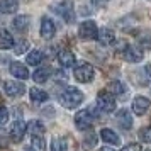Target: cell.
<instances>
[{
    "instance_id": "obj_1",
    "label": "cell",
    "mask_w": 151,
    "mask_h": 151,
    "mask_svg": "<svg viewBox=\"0 0 151 151\" xmlns=\"http://www.w3.org/2000/svg\"><path fill=\"white\" fill-rule=\"evenodd\" d=\"M60 102L66 109H76L83 102V93L75 87H66L60 95Z\"/></svg>"
},
{
    "instance_id": "obj_2",
    "label": "cell",
    "mask_w": 151,
    "mask_h": 151,
    "mask_svg": "<svg viewBox=\"0 0 151 151\" xmlns=\"http://www.w3.org/2000/svg\"><path fill=\"white\" fill-rule=\"evenodd\" d=\"M49 9L58 14L61 17L65 22H75V7H73V0H61V2H58V4H53V5H49Z\"/></svg>"
},
{
    "instance_id": "obj_3",
    "label": "cell",
    "mask_w": 151,
    "mask_h": 151,
    "mask_svg": "<svg viewBox=\"0 0 151 151\" xmlns=\"http://www.w3.org/2000/svg\"><path fill=\"white\" fill-rule=\"evenodd\" d=\"M117 53L121 55L122 60H126V61H129V63H139L143 60V49H139L134 44H126V42H122L119 46V49H117Z\"/></svg>"
},
{
    "instance_id": "obj_4",
    "label": "cell",
    "mask_w": 151,
    "mask_h": 151,
    "mask_svg": "<svg viewBox=\"0 0 151 151\" xmlns=\"http://www.w3.org/2000/svg\"><path fill=\"white\" fill-rule=\"evenodd\" d=\"M97 105L102 112L110 114L116 110V99L109 90H102V92H99V97H97Z\"/></svg>"
},
{
    "instance_id": "obj_5",
    "label": "cell",
    "mask_w": 151,
    "mask_h": 151,
    "mask_svg": "<svg viewBox=\"0 0 151 151\" xmlns=\"http://www.w3.org/2000/svg\"><path fill=\"white\" fill-rule=\"evenodd\" d=\"M93 119H95V116H93L92 109H85V110H80L75 116V124L80 131H87V129L92 127Z\"/></svg>"
},
{
    "instance_id": "obj_6",
    "label": "cell",
    "mask_w": 151,
    "mask_h": 151,
    "mask_svg": "<svg viewBox=\"0 0 151 151\" xmlns=\"http://www.w3.org/2000/svg\"><path fill=\"white\" fill-rule=\"evenodd\" d=\"M93 75H95V73H93V66L88 65V63H80L75 68V78L82 83L92 82V80H93Z\"/></svg>"
},
{
    "instance_id": "obj_7",
    "label": "cell",
    "mask_w": 151,
    "mask_h": 151,
    "mask_svg": "<svg viewBox=\"0 0 151 151\" xmlns=\"http://www.w3.org/2000/svg\"><path fill=\"white\" fill-rule=\"evenodd\" d=\"M78 36L83 37V39H97V36H99L97 24L93 21L82 22V24H80V27H78Z\"/></svg>"
},
{
    "instance_id": "obj_8",
    "label": "cell",
    "mask_w": 151,
    "mask_h": 151,
    "mask_svg": "<svg viewBox=\"0 0 151 151\" xmlns=\"http://www.w3.org/2000/svg\"><path fill=\"white\" fill-rule=\"evenodd\" d=\"M4 90L9 97H21L24 92H26V87L24 83H19V82H14V80H9V82L4 83Z\"/></svg>"
},
{
    "instance_id": "obj_9",
    "label": "cell",
    "mask_w": 151,
    "mask_h": 151,
    "mask_svg": "<svg viewBox=\"0 0 151 151\" xmlns=\"http://www.w3.org/2000/svg\"><path fill=\"white\" fill-rule=\"evenodd\" d=\"M26 131H27V126L22 122V121H14L12 122V127H10V139L14 143H19L22 137H24Z\"/></svg>"
},
{
    "instance_id": "obj_10",
    "label": "cell",
    "mask_w": 151,
    "mask_h": 151,
    "mask_svg": "<svg viewBox=\"0 0 151 151\" xmlns=\"http://www.w3.org/2000/svg\"><path fill=\"white\" fill-rule=\"evenodd\" d=\"M56 34V26L55 22H53V19L51 17H42L41 21V36L44 37V39H51L53 36Z\"/></svg>"
},
{
    "instance_id": "obj_11",
    "label": "cell",
    "mask_w": 151,
    "mask_h": 151,
    "mask_svg": "<svg viewBox=\"0 0 151 151\" xmlns=\"http://www.w3.org/2000/svg\"><path fill=\"white\" fill-rule=\"evenodd\" d=\"M148 109H150V100L146 97H143V95L134 97V100H132V110H134L136 116H144Z\"/></svg>"
},
{
    "instance_id": "obj_12",
    "label": "cell",
    "mask_w": 151,
    "mask_h": 151,
    "mask_svg": "<svg viewBox=\"0 0 151 151\" xmlns=\"http://www.w3.org/2000/svg\"><path fill=\"white\" fill-rule=\"evenodd\" d=\"M116 121H117V124H119V127H122V129H126V131L132 127V116H131L129 110H126V109H121L117 112Z\"/></svg>"
},
{
    "instance_id": "obj_13",
    "label": "cell",
    "mask_w": 151,
    "mask_h": 151,
    "mask_svg": "<svg viewBox=\"0 0 151 151\" xmlns=\"http://www.w3.org/2000/svg\"><path fill=\"white\" fill-rule=\"evenodd\" d=\"M9 71H10L14 76L21 78V80H27V78H29V70L26 68V65H22V63H19V61L10 63Z\"/></svg>"
},
{
    "instance_id": "obj_14",
    "label": "cell",
    "mask_w": 151,
    "mask_h": 151,
    "mask_svg": "<svg viewBox=\"0 0 151 151\" xmlns=\"http://www.w3.org/2000/svg\"><path fill=\"white\" fill-rule=\"evenodd\" d=\"M58 61L63 68H71L75 65V55L70 49H63V51L58 53Z\"/></svg>"
},
{
    "instance_id": "obj_15",
    "label": "cell",
    "mask_w": 151,
    "mask_h": 151,
    "mask_svg": "<svg viewBox=\"0 0 151 151\" xmlns=\"http://www.w3.org/2000/svg\"><path fill=\"white\" fill-rule=\"evenodd\" d=\"M29 95H31V100L36 102V104H42V102H46V100L49 99L48 92L39 88V87H32V88L29 90Z\"/></svg>"
},
{
    "instance_id": "obj_16",
    "label": "cell",
    "mask_w": 151,
    "mask_h": 151,
    "mask_svg": "<svg viewBox=\"0 0 151 151\" xmlns=\"http://www.w3.org/2000/svg\"><path fill=\"white\" fill-rule=\"evenodd\" d=\"M97 39L102 42V44H112V42L116 41V34H114V31L112 29H107V27H102L99 29V36H97Z\"/></svg>"
},
{
    "instance_id": "obj_17",
    "label": "cell",
    "mask_w": 151,
    "mask_h": 151,
    "mask_svg": "<svg viewBox=\"0 0 151 151\" xmlns=\"http://www.w3.org/2000/svg\"><path fill=\"white\" fill-rule=\"evenodd\" d=\"M14 37L7 29H0V49H10L14 48Z\"/></svg>"
},
{
    "instance_id": "obj_18",
    "label": "cell",
    "mask_w": 151,
    "mask_h": 151,
    "mask_svg": "<svg viewBox=\"0 0 151 151\" xmlns=\"http://www.w3.org/2000/svg\"><path fill=\"white\" fill-rule=\"evenodd\" d=\"M100 137H102L105 143H109V144H121V139H119V136H117L116 132L112 129H109V127H105V129L100 131Z\"/></svg>"
},
{
    "instance_id": "obj_19",
    "label": "cell",
    "mask_w": 151,
    "mask_h": 151,
    "mask_svg": "<svg viewBox=\"0 0 151 151\" xmlns=\"http://www.w3.org/2000/svg\"><path fill=\"white\" fill-rule=\"evenodd\" d=\"M44 126H42L39 121H29L27 122V132L31 134V136H42L44 134Z\"/></svg>"
},
{
    "instance_id": "obj_20",
    "label": "cell",
    "mask_w": 151,
    "mask_h": 151,
    "mask_svg": "<svg viewBox=\"0 0 151 151\" xmlns=\"http://www.w3.org/2000/svg\"><path fill=\"white\" fill-rule=\"evenodd\" d=\"M19 7L17 0H0V12L2 14H14Z\"/></svg>"
},
{
    "instance_id": "obj_21",
    "label": "cell",
    "mask_w": 151,
    "mask_h": 151,
    "mask_svg": "<svg viewBox=\"0 0 151 151\" xmlns=\"http://www.w3.org/2000/svg\"><path fill=\"white\" fill-rule=\"evenodd\" d=\"M109 92L116 97H122V95L127 93V87H126L122 82H112L109 85Z\"/></svg>"
},
{
    "instance_id": "obj_22",
    "label": "cell",
    "mask_w": 151,
    "mask_h": 151,
    "mask_svg": "<svg viewBox=\"0 0 151 151\" xmlns=\"http://www.w3.org/2000/svg\"><path fill=\"white\" fill-rule=\"evenodd\" d=\"M42 56H44L42 55V51H39V49H32V51L26 56V61H27V65H31V66H37V65L42 61Z\"/></svg>"
},
{
    "instance_id": "obj_23",
    "label": "cell",
    "mask_w": 151,
    "mask_h": 151,
    "mask_svg": "<svg viewBox=\"0 0 151 151\" xmlns=\"http://www.w3.org/2000/svg\"><path fill=\"white\" fill-rule=\"evenodd\" d=\"M12 26H14V29H17V31H26L29 26V17L27 15H15L14 21H12Z\"/></svg>"
},
{
    "instance_id": "obj_24",
    "label": "cell",
    "mask_w": 151,
    "mask_h": 151,
    "mask_svg": "<svg viewBox=\"0 0 151 151\" xmlns=\"http://www.w3.org/2000/svg\"><path fill=\"white\" fill-rule=\"evenodd\" d=\"M49 75H51L49 68H39V70H36V71H34L32 78H34L36 83H44L49 78Z\"/></svg>"
},
{
    "instance_id": "obj_25",
    "label": "cell",
    "mask_w": 151,
    "mask_h": 151,
    "mask_svg": "<svg viewBox=\"0 0 151 151\" xmlns=\"http://www.w3.org/2000/svg\"><path fill=\"white\" fill-rule=\"evenodd\" d=\"M31 148L32 151H46V141L42 136H32L31 139Z\"/></svg>"
},
{
    "instance_id": "obj_26",
    "label": "cell",
    "mask_w": 151,
    "mask_h": 151,
    "mask_svg": "<svg viewBox=\"0 0 151 151\" xmlns=\"http://www.w3.org/2000/svg\"><path fill=\"white\" fill-rule=\"evenodd\" d=\"M68 148V143L65 137H55L51 141V151H66Z\"/></svg>"
},
{
    "instance_id": "obj_27",
    "label": "cell",
    "mask_w": 151,
    "mask_h": 151,
    "mask_svg": "<svg viewBox=\"0 0 151 151\" xmlns=\"http://www.w3.org/2000/svg\"><path fill=\"white\" fill-rule=\"evenodd\" d=\"M137 42L143 49H151V34L150 32H141L137 36Z\"/></svg>"
},
{
    "instance_id": "obj_28",
    "label": "cell",
    "mask_w": 151,
    "mask_h": 151,
    "mask_svg": "<svg viewBox=\"0 0 151 151\" xmlns=\"http://www.w3.org/2000/svg\"><path fill=\"white\" fill-rule=\"evenodd\" d=\"M139 137L143 143H151V126H146L143 129H139Z\"/></svg>"
},
{
    "instance_id": "obj_29",
    "label": "cell",
    "mask_w": 151,
    "mask_h": 151,
    "mask_svg": "<svg viewBox=\"0 0 151 151\" xmlns=\"http://www.w3.org/2000/svg\"><path fill=\"white\" fill-rule=\"evenodd\" d=\"M7 122H9V110L5 105L0 104V126L2 124H7Z\"/></svg>"
},
{
    "instance_id": "obj_30",
    "label": "cell",
    "mask_w": 151,
    "mask_h": 151,
    "mask_svg": "<svg viewBox=\"0 0 151 151\" xmlns=\"http://www.w3.org/2000/svg\"><path fill=\"white\" fill-rule=\"evenodd\" d=\"M83 143H85V146H87V148H93V146L97 144V136H95V132H92V134H88V136H85Z\"/></svg>"
},
{
    "instance_id": "obj_31",
    "label": "cell",
    "mask_w": 151,
    "mask_h": 151,
    "mask_svg": "<svg viewBox=\"0 0 151 151\" xmlns=\"http://www.w3.org/2000/svg\"><path fill=\"white\" fill-rule=\"evenodd\" d=\"M26 49H29V42L27 41H21V44L15 48V53H17V55H22Z\"/></svg>"
},
{
    "instance_id": "obj_32",
    "label": "cell",
    "mask_w": 151,
    "mask_h": 151,
    "mask_svg": "<svg viewBox=\"0 0 151 151\" xmlns=\"http://www.w3.org/2000/svg\"><path fill=\"white\" fill-rule=\"evenodd\" d=\"M7 141H9V137H7V132L0 127V148H4L5 144H7Z\"/></svg>"
},
{
    "instance_id": "obj_33",
    "label": "cell",
    "mask_w": 151,
    "mask_h": 151,
    "mask_svg": "<svg viewBox=\"0 0 151 151\" xmlns=\"http://www.w3.org/2000/svg\"><path fill=\"white\" fill-rule=\"evenodd\" d=\"M90 2H92V5H93V7L102 9V7L107 5V2H109V0H90Z\"/></svg>"
},
{
    "instance_id": "obj_34",
    "label": "cell",
    "mask_w": 151,
    "mask_h": 151,
    "mask_svg": "<svg viewBox=\"0 0 151 151\" xmlns=\"http://www.w3.org/2000/svg\"><path fill=\"white\" fill-rule=\"evenodd\" d=\"M121 151H141V146L132 143V144H127V146H126V148H122Z\"/></svg>"
},
{
    "instance_id": "obj_35",
    "label": "cell",
    "mask_w": 151,
    "mask_h": 151,
    "mask_svg": "<svg viewBox=\"0 0 151 151\" xmlns=\"http://www.w3.org/2000/svg\"><path fill=\"white\" fill-rule=\"evenodd\" d=\"M99 151H114L112 148H109V146H104V148H100Z\"/></svg>"
}]
</instances>
